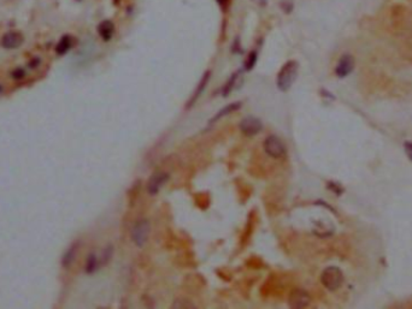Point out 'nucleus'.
<instances>
[{
	"label": "nucleus",
	"instance_id": "423d86ee",
	"mask_svg": "<svg viewBox=\"0 0 412 309\" xmlns=\"http://www.w3.org/2000/svg\"><path fill=\"white\" fill-rule=\"evenodd\" d=\"M240 130L246 136H256L263 129V123L257 117L247 116L240 122Z\"/></svg>",
	"mask_w": 412,
	"mask_h": 309
},
{
	"label": "nucleus",
	"instance_id": "ddd939ff",
	"mask_svg": "<svg viewBox=\"0 0 412 309\" xmlns=\"http://www.w3.org/2000/svg\"><path fill=\"white\" fill-rule=\"evenodd\" d=\"M100 266H102L100 259L94 253H92L87 256L86 264H85V272L88 274H93L99 269Z\"/></svg>",
	"mask_w": 412,
	"mask_h": 309
},
{
	"label": "nucleus",
	"instance_id": "1a4fd4ad",
	"mask_svg": "<svg viewBox=\"0 0 412 309\" xmlns=\"http://www.w3.org/2000/svg\"><path fill=\"white\" fill-rule=\"evenodd\" d=\"M354 69V58L351 54H344L338 62L335 67V75L339 79H345L348 76Z\"/></svg>",
	"mask_w": 412,
	"mask_h": 309
},
{
	"label": "nucleus",
	"instance_id": "f8f14e48",
	"mask_svg": "<svg viewBox=\"0 0 412 309\" xmlns=\"http://www.w3.org/2000/svg\"><path fill=\"white\" fill-rule=\"evenodd\" d=\"M210 76H211V72H210V71H206L205 74H204L203 79L200 80V82H199L198 87H196L195 93H194L193 97H192L191 100H189L188 107H192V106L194 105V103H195V101L199 99V97H200L201 93L204 92V89H205V87L207 85V83H209V81H210Z\"/></svg>",
	"mask_w": 412,
	"mask_h": 309
},
{
	"label": "nucleus",
	"instance_id": "9b49d317",
	"mask_svg": "<svg viewBox=\"0 0 412 309\" xmlns=\"http://www.w3.org/2000/svg\"><path fill=\"white\" fill-rule=\"evenodd\" d=\"M98 34H99V36L105 42H108V41H110L111 39H112L113 34H115V25H113V23L111 22V21H103V22L98 25Z\"/></svg>",
	"mask_w": 412,
	"mask_h": 309
},
{
	"label": "nucleus",
	"instance_id": "4468645a",
	"mask_svg": "<svg viewBox=\"0 0 412 309\" xmlns=\"http://www.w3.org/2000/svg\"><path fill=\"white\" fill-rule=\"evenodd\" d=\"M241 105H242V103H241L240 101H237V103H229V105H227V106H225V107L222 108V110L219 111L218 113L215 114L214 118H212L211 121H210V124L215 123V122L219 121V119L223 118V117H225V116H228V114L235 112V111H238L241 107Z\"/></svg>",
	"mask_w": 412,
	"mask_h": 309
},
{
	"label": "nucleus",
	"instance_id": "a211bd4d",
	"mask_svg": "<svg viewBox=\"0 0 412 309\" xmlns=\"http://www.w3.org/2000/svg\"><path fill=\"white\" fill-rule=\"evenodd\" d=\"M256 63H257V52L252 51L250 54H248L247 61H246V63H245L246 70H247V71L252 70L253 67H255Z\"/></svg>",
	"mask_w": 412,
	"mask_h": 309
},
{
	"label": "nucleus",
	"instance_id": "412c9836",
	"mask_svg": "<svg viewBox=\"0 0 412 309\" xmlns=\"http://www.w3.org/2000/svg\"><path fill=\"white\" fill-rule=\"evenodd\" d=\"M404 148H405L406 154H408V157L410 158V160L412 162V142H405V144H404Z\"/></svg>",
	"mask_w": 412,
	"mask_h": 309
},
{
	"label": "nucleus",
	"instance_id": "393cba45",
	"mask_svg": "<svg viewBox=\"0 0 412 309\" xmlns=\"http://www.w3.org/2000/svg\"><path fill=\"white\" fill-rule=\"evenodd\" d=\"M118 1H120V0H115V2H116V4H117V2H118Z\"/></svg>",
	"mask_w": 412,
	"mask_h": 309
},
{
	"label": "nucleus",
	"instance_id": "f03ea898",
	"mask_svg": "<svg viewBox=\"0 0 412 309\" xmlns=\"http://www.w3.org/2000/svg\"><path fill=\"white\" fill-rule=\"evenodd\" d=\"M321 283L329 291H336L344 284V273L339 267L329 266L321 274Z\"/></svg>",
	"mask_w": 412,
	"mask_h": 309
},
{
	"label": "nucleus",
	"instance_id": "dca6fc26",
	"mask_svg": "<svg viewBox=\"0 0 412 309\" xmlns=\"http://www.w3.org/2000/svg\"><path fill=\"white\" fill-rule=\"evenodd\" d=\"M112 254H113L112 246H108L105 249H104L103 255H102V258H100V262H102V266H105V265H108V262H110L111 258H112Z\"/></svg>",
	"mask_w": 412,
	"mask_h": 309
},
{
	"label": "nucleus",
	"instance_id": "7ed1b4c3",
	"mask_svg": "<svg viewBox=\"0 0 412 309\" xmlns=\"http://www.w3.org/2000/svg\"><path fill=\"white\" fill-rule=\"evenodd\" d=\"M264 152L266 155L274 159H282L286 157L287 148L284 142L276 135H269L263 144Z\"/></svg>",
	"mask_w": 412,
	"mask_h": 309
},
{
	"label": "nucleus",
	"instance_id": "aec40b11",
	"mask_svg": "<svg viewBox=\"0 0 412 309\" xmlns=\"http://www.w3.org/2000/svg\"><path fill=\"white\" fill-rule=\"evenodd\" d=\"M40 65H41V58H38V57H35V58L30 59V61L28 62V67H29V69L34 70Z\"/></svg>",
	"mask_w": 412,
	"mask_h": 309
},
{
	"label": "nucleus",
	"instance_id": "b1692460",
	"mask_svg": "<svg viewBox=\"0 0 412 309\" xmlns=\"http://www.w3.org/2000/svg\"><path fill=\"white\" fill-rule=\"evenodd\" d=\"M1 93H2V85L0 84V94H1Z\"/></svg>",
	"mask_w": 412,
	"mask_h": 309
},
{
	"label": "nucleus",
	"instance_id": "4be33fe9",
	"mask_svg": "<svg viewBox=\"0 0 412 309\" xmlns=\"http://www.w3.org/2000/svg\"><path fill=\"white\" fill-rule=\"evenodd\" d=\"M173 307H177V308H186V307H194L193 303L191 302H180V301H176L175 305H173Z\"/></svg>",
	"mask_w": 412,
	"mask_h": 309
},
{
	"label": "nucleus",
	"instance_id": "2eb2a0df",
	"mask_svg": "<svg viewBox=\"0 0 412 309\" xmlns=\"http://www.w3.org/2000/svg\"><path fill=\"white\" fill-rule=\"evenodd\" d=\"M72 47V38L70 35H64L62 36L61 40L58 41L56 46V53L58 56H64L71 49Z\"/></svg>",
	"mask_w": 412,
	"mask_h": 309
},
{
	"label": "nucleus",
	"instance_id": "6e6552de",
	"mask_svg": "<svg viewBox=\"0 0 412 309\" xmlns=\"http://www.w3.org/2000/svg\"><path fill=\"white\" fill-rule=\"evenodd\" d=\"M24 42V35L17 30H11L2 35L0 40V45L5 49H16L20 48Z\"/></svg>",
	"mask_w": 412,
	"mask_h": 309
},
{
	"label": "nucleus",
	"instance_id": "5701e85b",
	"mask_svg": "<svg viewBox=\"0 0 412 309\" xmlns=\"http://www.w3.org/2000/svg\"><path fill=\"white\" fill-rule=\"evenodd\" d=\"M217 2H218L219 6L223 7V9H225V7H227L228 5H229L230 0H217Z\"/></svg>",
	"mask_w": 412,
	"mask_h": 309
},
{
	"label": "nucleus",
	"instance_id": "20e7f679",
	"mask_svg": "<svg viewBox=\"0 0 412 309\" xmlns=\"http://www.w3.org/2000/svg\"><path fill=\"white\" fill-rule=\"evenodd\" d=\"M150 235V222L145 218L139 219L131 228V241L139 248H142L147 243Z\"/></svg>",
	"mask_w": 412,
	"mask_h": 309
},
{
	"label": "nucleus",
	"instance_id": "9d476101",
	"mask_svg": "<svg viewBox=\"0 0 412 309\" xmlns=\"http://www.w3.org/2000/svg\"><path fill=\"white\" fill-rule=\"evenodd\" d=\"M79 247H80V243L75 242V243H72L68 249H66L65 253L63 254V258H62V266H63V268L68 269L71 267V265L74 264L75 259H76V255H77V251H79Z\"/></svg>",
	"mask_w": 412,
	"mask_h": 309
},
{
	"label": "nucleus",
	"instance_id": "f3484780",
	"mask_svg": "<svg viewBox=\"0 0 412 309\" xmlns=\"http://www.w3.org/2000/svg\"><path fill=\"white\" fill-rule=\"evenodd\" d=\"M25 76H27V70L24 67H16L11 72V77L15 81H22L25 79Z\"/></svg>",
	"mask_w": 412,
	"mask_h": 309
},
{
	"label": "nucleus",
	"instance_id": "6ab92c4d",
	"mask_svg": "<svg viewBox=\"0 0 412 309\" xmlns=\"http://www.w3.org/2000/svg\"><path fill=\"white\" fill-rule=\"evenodd\" d=\"M237 77H238V74L233 75L232 79H230L229 81H228L227 84L224 85V89H223V95H224V97H227V95L229 94V93L233 90V88H234V84H235V81H237Z\"/></svg>",
	"mask_w": 412,
	"mask_h": 309
},
{
	"label": "nucleus",
	"instance_id": "39448f33",
	"mask_svg": "<svg viewBox=\"0 0 412 309\" xmlns=\"http://www.w3.org/2000/svg\"><path fill=\"white\" fill-rule=\"evenodd\" d=\"M311 303V296L309 292L300 288H295L289 292L288 306L294 309H302L309 307Z\"/></svg>",
	"mask_w": 412,
	"mask_h": 309
},
{
	"label": "nucleus",
	"instance_id": "f257e3e1",
	"mask_svg": "<svg viewBox=\"0 0 412 309\" xmlns=\"http://www.w3.org/2000/svg\"><path fill=\"white\" fill-rule=\"evenodd\" d=\"M298 70L299 65L295 61H289L281 67V70L277 74L276 84L281 92H287L291 89L293 83L295 82L298 77Z\"/></svg>",
	"mask_w": 412,
	"mask_h": 309
},
{
	"label": "nucleus",
	"instance_id": "0eeeda50",
	"mask_svg": "<svg viewBox=\"0 0 412 309\" xmlns=\"http://www.w3.org/2000/svg\"><path fill=\"white\" fill-rule=\"evenodd\" d=\"M168 181H169V173L168 172H165V171L154 172L147 182V193L152 196L157 195Z\"/></svg>",
	"mask_w": 412,
	"mask_h": 309
}]
</instances>
